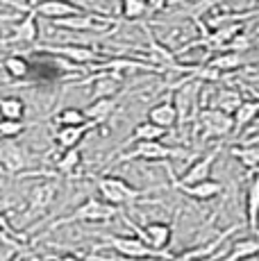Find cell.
Returning <instances> with one entry per match:
<instances>
[{"label":"cell","mask_w":259,"mask_h":261,"mask_svg":"<svg viewBox=\"0 0 259 261\" xmlns=\"http://www.w3.org/2000/svg\"><path fill=\"white\" fill-rule=\"evenodd\" d=\"M96 189L100 193V200H105L107 204L121 209L125 204H134L143 198V195L152 193V191H159V187L155 189H137L127 182V179L118 177V175H102V177L96 179Z\"/></svg>","instance_id":"obj_1"},{"label":"cell","mask_w":259,"mask_h":261,"mask_svg":"<svg viewBox=\"0 0 259 261\" xmlns=\"http://www.w3.org/2000/svg\"><path fill=\"white\" fill-rule=\"evenodd\" d=\"M189 157H193V154L184 148H173V145H166L164 141H143V143H134L130 150L118 154L114 159V166L137 162V159H141V162H168V159H189Z\"/></svg>","instance_id":"obj_2"},{"label":"cell","mask_w":259,"mask_h":261,"mask_svg":"<svg viewBox=\"0 0 259 261\" xmlns=\"http://www.w3.org/2000/svg\"><path fill=\"white\" fill-rule=\"evenodd\" d=\"M202 84L196 77H187L182 80V84L175 89L173 93V105L177 112V127H187L189 123H196L198 114H200V93H202Z\"/></svg>","instance_id":"obj_3"},{"label":"cell","mask_w":259,"mask_h":261,"mask_svg":"<svg viewBox=\"0 0 259 261\" xmlns=\"http://www.w3.org/2000/svg\"><path fill=\"white\" fill-rule=\"evenodd\" d=\"M93 250H114V252L121 254L123 259H132V261H150V259L171 261L173 259V254L157 252V250L148 248V245L137 237H105L102 243L96 245Z\"/></svg>","instance_id":"obj_4"},{"label":"cell","mask_w":259,"mask_h":261,"mask_svg":"<svg viewBox=\"0 0 259 261\" xmlns=\"http://www.w3.org/2000/svg\"><path fill=\"white\" fill-rule=\"evenodd\" d=\"M118 214H121V209L107 204L105 200H100V198H87L77 209H73L68 216L55 220V223L50 225V229L64 227V225H73V223H109V220H114Z\"/></svg>","instance_id":"obj_5"},{"label":"cell","mask_w":259,"mask_h":261,"mask_svg":"<svg viewBox=\"0 0 259 261\" xmlns=\"http://www.w3.org/2000/svg\"><path fill=\"white\" fill-rule=\"evenodd\" d=\"M218 154H221V143H218L214 150H209V152L200 154L196 162H191V166L184 170L180 177H175V175H173V168L166 166L168 175H171L173 189H177V187H193V184H200V182H205V179H212V166H214V162L218 159Z\"/></svg>","instance_id":"obj_6"},{"label":"cell","mask_w":259,"mask_h":261,"mask_svg":"<svg viewBox=\"0 0 259 261\" xmlns=\"http://www.w3.org/2000/svg\"><path fill=\"white\" fill-rule=\"evenodd\" d=\"M193 129L200 132L202 141H207V139H223L234 132V120H232V116L218 112V109L205 107L198 114L196 123H193Z\"/></svg>","instance_id":"obj_7"},{"label":"cell","mask_w":259,"mask_h":261,"mask_svg":"<svg viewBox=\"0 0 259 261\" xmlns=\"http://www.w3.org/2000/svg\"><path fill=\"white\" fill-rule=\"evenodd\" d=\"M125 223L137 232V239H141L148 248L157 250V252H166V248L173 241V225L171 223H159V220H155V223H148V225H143V227L132 223L130 218H125Z\"/></svg>","instance_id":"obj_8"},{"label":"cell","mask_w":259,"mask_h":261,"mask_svg":"<svg viewBox=\"0 0 259 261\" xmlns=\"http://www.w3.org/2000/svg\"><path fill=\"white\" fill-rule=\"evenodd\" d=\"M57 182H41L37 184L28 195V207H25V223L34 218H41L43 214L50 209V204L55 202V195H57Z\"/></svg>","instance_id":"obj_9"},{"label":"cell","mask_w":259,"mask_h":261,"mask_svg":"<svg viewBox=\"0 0 259 261\" xmlns=\"http://www.w3.org/2000/svg\"><path fill=\"white\" fill-rule=\"evenodd\" d=\"M239 229H243V223H237V225H232V227L223 229L221 234H216V237H214V239H209L207 243H200V245H196V248H189V250H184V252H180V254H177V257H173L171 261H202V259H209V257H214V259H216L218 248H221V245L225 243L227 237H232V234H237Z\"/></svg>","instance_id":"obj_10"},{"label":"cell","mask_w":259,"mask_h":261,"mask_svg":"<svg viewBox=\"0 0 259 261\" xmlns=\"http://www.w3.org/2000/svg\"><path fill=\"white\" fill-rule=\"evenodd\" d=\"M46 55H53V57H62L71 64H77V66H93V64H100L102 57L89 46H73V43H64V46H43L39 48Z\"/></svg>","instance_id":"obj_11"},{"label":"cell","mask_w":259,"mask_h":261,"mask_svg":"<svg viewBox=\"0 0 259 261\" xmlns=\"http://www.w3.org/2000/svg\"><path fill=\"white\" fill-rule=\"evenodd\" d=\"M55 25L62 30H71V32H102V30L116 25L114 18L107 16H98V14H80V16H71V18H62V21H55Z\"/></svg>","instance_id":"obj_12"},{"label":"cell","mask_w":259,"mask_h":261,"mask_svg":"<svg viewBox=\"0 0 259 261\" xmlns=\"http://www.w3.org/2000/svg\"><path fill=\"white\" fill-rule=\"evenodd\" d=\"M37 16L50 18V21H62V18H71V16H80L84 14V9L80 7L73 0H39L32 9Z\"/></svg>","instance_id":"obj_13"},{"label":"cell","mask_w":259,"mask_h":261,"mask_svg":"<svg viewBox=\"0 0 259 261\" xmlns=\"http://www.w3.org/2000/svg\"><path fill=\"white\" fill-rule=\"evenodd\" d=\"M28 162H30V154L23 145L7 141L0 148V166L7 170L9 175H21L28 168Z\"/></svg>","instance_id":"obj_14"},{"label":"cell","mask_w":259,"mask_h":261,"mask_svg":"<svg viewBox=\"0 0 259 261\" xmlns=\"http://www.w3.org/2000/svg\"><path fill=\"white\" fill-rule=\"evenodd\" d=\"M250 175L252 177L246 187V225L252 237L259 239V170Z\"/></svg>","instance_id":"obj_15"},{"label":"cell","mask_w":259,"mask_h":261,"mask_svg":"<svg viewBox=\"0 0 259 261\" xmlns=\"http://www.w3.org/2000/svg\"><path fill=\"white\" fill-rule=\"evenodd\" d=\"M96 127L93 123H84V125H75V127H57L55 132V143L59 145V150H73V148H80V143L84 141L91 129Z\"/></svg>","instance_id":"obj_16"},{"label":"cell","mask_w":259,"mask_h":261,"mask_svg":"<svg viewBox=\"0 0 259 261\" xmlns=\"http://www.w3.org/2000/svg\"><path fill=\"white\" fill-rule=\"evenodd\" d=\"M37 39H39L37 14L30 9V12H25V16L14 25L9 41H18V43H25V46H34V43H37Z\"/></svg>","instance_id":"obj_17"},{"label":"cell","mask_w":259,"mask_h":261,"mask_svg":"<svg viewBox=\"0 0 259 261\" xmlns=\"http://www.w3.org/2000/svg\"><path fill=\"white\" fill-rule=\"evenodd\" d=\"M148 120H150L152 125H157V127L162 129H173L177 125V112H175V105H173V100H162V102L152 105L150 109H148Z\"/></svg>","instance_id":"obj_18"},{"label":"cell","mask_w":259,"mask_h":261,"mask_svg":"<svg viewBox=\"0 0 259 261\" xmlns=\"http://www.w3.org/2000/svg\"><path fill=\"white\" fill-rule=\"evenodd\" d=\"M241 102H243V98H241V93H239L237 89L221 87V89L214 91V98H212V105H209V107L218 109V112L227 114V116H234V112L241 107Z\"/></svg>","instance_id":"obj_19"},{"label":"cell","mask_w":259,"mask_h":261,"mask_svg":"<svg viewBox=\"0 0 259 261\" xmlns=\"http://www.w3.org/2000/svg\"><path fill=\"white\" fill-rule=\"evenodd\" d=\"M177 191H182L184 195L198 200V202H209V200L218 198L223 193V184L218 179H205V182L193 184V187H177Z\"/></svg>","instance_id":"obj_20"},{"label":"cell","mask_w":259,"mask_h":261,"mask_svg":"<svg viewBox=\"0 0 259 261\" xmlns=\"http://www.w3.org/2000/svg\"><path fill=\"white\" fill-rule=\"evenodd\" d=\"M89 82H93V100L100 98H114L121 87V75L118 73H98Z\"/></svg>","instance_id":"obj_21"},{"label":"cell","mask_w":259,"mask_h":261,"mask_svg":"<svg viewBox=\"0 0 259 261\" xmlns=\"http://www.w3.org/2000/svg\"><path fill=\"white\" fill-rule=\"evenodd\" d=\"M259 118V100H243L241 107L234 112V134H241L246 129H250Z\"/></svg>","instance_id":"obj_22"},{"label":"cell","mask_w":259,"mask_h":261,"mask_svg":"<svg viewBox=\"0 0 259 261\" xmlns=\"http://www.w3.org/2000/svg\"><path fill=\"white\" fill-rule=\"evenodd\" d=\"M259 254V239L257 237H250V239H239L232 243L230 252L223 254L221 259L216 261H246V259H252Z\"/></svg>","instance_id":"obj_23"},{"label":"cell","mask_w":259,"mask_h":261,"mask_svg":"<svg viewBox=\"0 0 259 261\" xmlns=\"http://www.w3.org/2000/svg\"><path fill=\"white\" fill-rule=\"evenodd\" d=\"M116 105H118V98H100V100H93L87 109H84V116H87L89 123L93 125H102L105 120L112 116L116 112Z\"/></svg>","instance_id":"obj_24"},{"label":"cell","mask_w":259,"mask_h":261,"mask_svg":"<svg viewBox=\"0 0 259 261\" xmlns=\"http://www.w3.org/2000/svg\"><path fill=\"white\" fill-rule=\"evenodd\" d=\"M230 154L250 173L259 170V143H237L234 148H230Z\"/></svg>","instance_id":"obj_25"},{"label":"cell","mask_w":259,"mask_h":261,"mask_svg":"<svg viewBox=\"0 0 259 261\" xmlns=\"http://www.w3.org/2000/svg\"><path fill=\"white\" fill-rule=\"evenodd\" d=\"M166 134H168L166 129H162V127H157V125H152L150 120H143V123H139L137 127L132 129V134L127 137L125 145L143 143V141H162Z\"/></svg>","instance_id":"obj_26"},{"label":"cell","mask_w":259,"mask_h":261,"mask_svg":"<svg viewBox=\"0 0 259 261\" xmlns=\"http://www.w3.org/2000/svg\"><path fill=\"white\" fill-rule=\"evenodd\" d=\"M243 64H246V59H243L241 55L234 53V50H227V53H221V55H216V57H212L207 66L214 68L216 73H230V71H239Z\"/></svg>","instance_id":"obj_27"},{"label":"cell","mask_w":259,"mask_h":261,"mask_svg":"<svg viewBox=\"0 0 259 261\" xmlns=\"http://www.w3.org/2000/svg\"><path fill=\"white\" fill-rule=\"evenodd\" d=\"M25 116V102L16 95L0 98V120H23Z\"/></svg>","instance_id":"obj_28"},{"label":"cell","mask_w":259,"mask_h":261,"mask_svg":"<svg viewBox=\"0 0 259 261\" xmlns=\"http://www.w3.org/2000/svg\"><path fill=\"white\" fill-rule=\"evenodd\" d=\"M80 164H82V152H80V148L64 150V152L59 154V159H57V166H55V173L71 177V175H75V170L80 168Z\"/></svg>","instance_id":"obj_29"},{"label":"cell","mask_w":259,"mask_h":261,"mask_svg":"<svg viewBox=\"0 0 259 261\" xmlns=\"http://www.w3.org/2000/svg\"><path fill=\"white\" fill-rule=\"evenodd\" d=\"M3 68L12 80H23L30 73V62L21 55H9L3 59Z\"/></svg>","instance_id":"obj_30"},{"label":"cell","mask_w":259,"mask_h":261,"mask_svg":"<svg viewBox=\"0 0 259 261\" xmlns=\"http://www.w3.org/2000/svg\"><path fill=\"white\" fill-rule=\"evenodd\" d=\"M55 123H57V127H75V125H84V123H89V120L84 116V109L64 107L62 112L55 114Z\"/></svg>","instance_id":"obj_31"},{"label":"cell","mask_w":259,"mask_h":261,"mask_svg":"<svg viewBox=\"0 0 259 261\" xmlns=\"http://www.w3.org/2000/svg\"><path fill=\"white\" fill-rule=\"evenodd\" d=\"M148 14V7L143 0H121V16L127 21H139Z\"/></svg>","instance_id":"obj_32"},{"label":"cell","mask_w":259,"mask_h":261,"mask_svg":"<svg viewBox=\"0 0 259 261\" xmlns=\"http://www.w3.org/2000/svg\"><path fill=\"white\" fill-rule=\"evenodd\" d=\"M23 132H25L23 120H0V139L3 141H16Z\"/></svg>","instance_id":"obj_33"},{"label":"cell","mask_w":259,"mask_h":261,"mask_svg":"<svg viewBox=\"0 0 259 261\" xmlns=\"http://www.w3.org/2000/svg\"><path fill=\"white\" fill-rule=\"evenodd\" d=\"M168 3L171 0H146V7H148V12L157 14V12H164L168 7Z\"/></svg>","instance_id":"obj_34"},{"label":"cell","mask_w":259,"mask_h":261,"mask_svg":"<svg viewBox=\"0 0 259 261\" xmlns=\"http://www.w3.org/2000/svg\"><path fill=\"white\" fill-rule=\"evenodd\" d=\"M0 232H7V234H12V237H18V234L12 229V225H9V218L3 212H0ZM18 239H21V237H18Z\"/></svg>","instance_id":"obj_35"},{"label":"cell","mask_w":259,"mask_h":261,"mask_svg":"<svg viewBox=\"0 0 259 261\" xmlns=\"http://www.w3.org/2000/svg\"><path fill=\"white\" fill-rule=\"evenodd\" d=\"M53 261H82V259L75 257V254H59V257H55Z\"/></svg>","instance_id":"obj_36"},{"label":"cell","mask_w":259,"mask_h":261,"mask_svg":"<svg viewBox=\"0 0 259 261\" xmlns=\"http://www.w3.org/2000/svg\"><path fill=\"white\" fill-rule=\"evenodd\" d=\"M7 18H12V16H5V14H0V21H7Z\"/></svg>","instance_id":"obj_37"},{"label":"cell","mask_w":259,"mask_h":261,"mask_svg":"<svg viewBox=\"0 0 259 261\" xmlns=\"http://www.w3.org/2000/svg\"><path fill=\"white\" fill-rule=\"evenodd\" d=\"M143 3H146V0H143Z\"/></svg>","instance_id":"obj_38"},{"label":"cell","mask_w":259,"mask_h":261,"mask_svg":"<svg viewBox=\"0 0 259 261\" xmlns=\"http://www.w3.org/2000/svg\"><path fill=\"white\" fill-rule=\"evenodd\" d=\"M0 141H3V139H0Z\"/></svg>","instance_id":"obj_39"}]
</instances>
